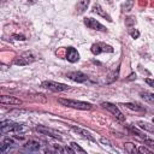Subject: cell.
I'll use <instances>...</instances> for the list:
<instances>
[{
	"label": "cell",
	"instance_id": "6da1fadb",
	"mask_svg": "<svg viewBox=\"0 0 154 154\" xmlns=\"http://www.w3.org/2000/svg\"><path fill=\"white\" fill-rule=\"evenodd\" d=\"M58 102L61 103L63 106L76 108V109L87 111V109H90L91 108V103L84 102V101H77V100H72V99H63V97H60V99H58Z\"/></svg>",
	"mask_w": 154,
	"mask_h": 154
},
{
	"label": "cell",
	"instance_id": "7a4b0ae2",
	"mask_svg": "<svg viewBox=\"0 0 154 154\" xmlns=\"http://www.w3.org/2000/svg\"><path fill=\"white\" fill-rule=\"evenodd\" d=\"M35 60H36V55H35L31 51H26V52H23L22 54H19V55L14 59L13 64H14V65H19V66H24V65L31 64V63L35 61Z\"/></svg>",
	"mask_w": 154,
	"mask_h": 154
},
{
	"label": "cell",
	"instance_id": "3957f363",
	"mask_svg": "<svg viewBox=\"0 0 154 154\" xmlns=\"http://www.w3.org/2000/svg\"><path fill=\"white\" fill-rule=\"evenodd\" d=\"M101 106L103 107V108H106L108 112H111L116 118H117V120L118 122H120V123H124L125 122V116L120 112V109L114 105V103H111V102H102L101 103Z\"/></svg>",
	"mask_w": 154,
	"mask_h": 154
},
{
	"label": "cell",
	"instance_id": "277c9868",
	"mask_svg": "<svg viewBox=\"0 0 154 154\" xmlns=\"http://www.w3.org/2000/svg\"><path fill=\"white\" fill-rule=\"evenodd\" d=\"M41 85L46 89L52 90V91H65V90L70 89V87L67 84L58 83V82H54V81H45V82H42Z\"/></svg>",
	"mask_w": 154,
	"mask_h": 154
},
{
	"label": "cell",
	"instance_id": "5b68a950",
	"mask_svg": "<svg viewBox=\"0 0 154 154\" xmlns=\"http://www.w3.org/2000/svg\"><path fill=\"white\" fill-rule=\"evenodd\" d=\"M20 130H23V125L22 124L12 123L10 120L1 122V132L2 134H6V132H18Z\"/></svg>",
	"mask_w": 154,
	"mask_h": 154
},
{
	"label": "cell",
	"instance_id": "8992f818",
	"mask_svg": "<svg viewBox=\"0 0 154 154\" xmlns=\"http://www.w3.org/2000/svg\"><path fill=\"white\" fill-rule=\"evenodd\" d=\"M91 53L97 55V54H101V53H112L113 52V47L109 46V45H106L103 42H97V43H94L90 48Z\"/></svg>",
	"mask_w": 154,
	"mask_h": 154
},
{
	"label": "cell",
	"instance_id": "52a82bcc",
	"mask_svg": "<svg viewBox=\"0 0 154 154\" xmlns=\"http://www.w3.org/2000/svg\"><path fill=\"white\" fill-rule=\"evenodd\" d=\"M83 23H84V25H87L89 29H93V30H97V31H106L107 30L100 22H97L94 18H84Z\"/></svg>",
	"mask_w": 154,
	"mask_h": 154
},
{
	"label": "cell",
	"instance_id": "ba28073f",
	"mask_svg": "<svg viewBox=\"0 0 154 154\" xmlns=\"http://www.w3.org/2000/svg\"><path fill=\"white\" fill-rule=\"evenodd\" d=\"M71 81L73 82H77V83H83L88 79V76L81 71H72V72H67L66 75Z\"/></svg>",
	"mask_w": 154,
	"mask_h": 154
},
{
	"label": "cell",
	"instance_id": "9c48e42d",
	"mask_svg": "<svg viewBox=\"0 0 154 154\" xmlns=\"http://www.w3.org/2000/svg\"><path fill=\"white\" fill-rule=\"evenodd\" d=\"M36 130H37L38 132H41L42 135H47V136H51V137H53V138H58V140H61V136H60V134H59L58 131H55V130L51 129V128H47V126H42V125H38V126L36 128Z\"/></svg>",
	"mask_w": 154,
	"mask_h": 154
},
{
	"label": "cell",
	"instance_id": "30bf717a",
	"mask_svg": "<svg viewBox=\"0 0 154 154\" xmlns=\"http://www.w3.org/2000/svg\"><path fill=\"white\" fill-rule=\"evenodd\" d=\"M71 129L76 132V134H78L79 136H82L83 138H87V140H89V141H93V142H95V138H94V136L89 132V131H87L85 129H83V128H79V126H76V125H71Z\"/></svg>",
	"mask_w": 154,
	"mask_h": 154
},
{
	"label": "cell",
	"instance_id": "8fae6325",
	"mask_svg": "<svg viewBox=\"0 0 154 154\" xmlns=\"http://www.w3.org/2000/svg\"><path fill=\"white\" fill-rule=\"evenodd\" d=\"M0 102L2 105H22V100L17 99L14 96H10V95L0 96Z\"/></svg>",
	"mask_w": 154,
	"mask_h": 154
},
{
	"label": "cell",
	"instance_id": "7c38bea8",
	"mask_svg": "<svg viewBox=\"0 0 154 154\" xmlns=\"http://www.w3.org/2000/svg\"><path fill=\"white\" fill-rule=\"evenodd\" d=\"M66 59H67L70 63H76V61H78V59H79V53L77 52L76 48L69 47V48L66 49Z\"/></svg>",
	"mask_w": 154,
	"mask_h": 154
},
{
	"label": "cell",
	"instance_id": "4fadbf2b",
	"mask_svg": "<svg viewBox=\"0 0 154 154\" xmlns=\"http://www.w3.org/2000/svg\"><path fill=\"white\" fill-rule=\"evenodd\" d=\"M93 12L94 13H96L97 16H100V17H102V18H105V19H107L108 22H112V18H111V16L99 5V4H96V5H94V7H93Z\"/></svg>",
	"mask_w": 154,
	"mask_h": 154
},
{
	"label": "cell",
	"instance_id": "5bb4252c",
	"mask_svg": "<svg viewBox=\"0 0 154 154\" xmlns=\"http://www.w3.org/2000/svg\"><path fill=\"white\" fill-rule=\"evenodd\" d=\"M90 4V0H78L77 5H76V12L77 14H82L89 6Z\"/></svg>",
	"mask_w": 154,
	"mask_h": 154
},
{
	"label": "cell",
	"instance_id": "9a60e30c",
	"mask_svg": "<svg viewBox=\"0 0 154 154\" xmlns=\"http://www.w3.org/2000/svg\"><path fill=\"white\" fill-rule=\"evenodd\" d=\"M40 143L36 142V141H28L25 144H24V149L25 150H29V152H38L40 150Z\"/></svg>",
	"mask_w": 154,
	"mask_h": 154
},
{
	"label": "cell",
	"instance_id": "2e32d148",
	"mask_svg": "<svg viewBox=\"0 0 154 154\" xmlns=\"http://www.w3.org/2000/svg\"><path fill=\"white\" fill-rule=\"evenodd\" d=\"M123 106H125L126 108H129L131 111H135V112H144L146 111V108L143 106H141L138 103H135V102H126Z\"/></svg>",
	"mask_w": 154,
	"mask_h": 154
},
{
	"label": "cell",
	"instance_id": "e0dca14e",
	"mask_svg": "<svg viewBox=\"0 0 154 154\" xmlns=\"http://www.w3.org/2000/svg\"><path fill=\"white\" fill-rule=\"evenodd\" d=\"M140 96L148 103L154 105V93H149V91H141Z\"/></svg>",
	"mask_w": 154,
	"mask_h": 154
},
{
	"label": "cell",
	"instance_id": "ac0fdd59",
	"mask_svg": "<svg viewBox=\"0 0 154 154\" xmlns=\"http://www.w3.org/2000/svg\"><path fill=\"white\" fill-rule=\"evenodd\" d=\"M138 126L142 130H146L148 132H154V124H150L147 122H138Z\"/></svg>",
	"mask_w": 154,
	"mask_h": 154
},
{
	"label": "cell",
	"instance_id": "d6986e66",
	"mask_svg": "<svg viewBox=\"0 0 154 154\" xmlns=\"http://www.w3.org/2000/svg\"><path fill=\"white\" fill-rule=\"evenodd\" d=\"M128 129H129V130H130L131 132H134V134H136V135H137L138 137H141V138H143V140H147V138H148V137H147V136H146V135H144V134H143L142 131H140V130H138L137 128H135L134 125H128Z\"/></svg>",
	"mask_w": 154,
	"mask_h": 154
},
{
	"label": "cell",
	"instance_id": "ffe728a7",
	"mask_svg": "<svg viewBox=\"0 0 154 154\" xmlns=\"http://www.w3.org/2000/svg\"><path fill=\"white\" fill-rule=\"evenodd\" d=\"M132 6H134V0H126L122 6V11L123 12H129V11L132 10Z\"/></svg>",
	"mask_w": 154,
	"mask_h": 154
},
{
	"label": "cell",
	"instance_id": "44dd1931",
	"mask_svg": "<svg viewBox=\"0 0 154 154\" xmlns=\"http://www.w3.org/2000/svg\"><path fill=\"white\" fill-rule=\"evenodd\" d=\"M124 149H125L128 153H135V152L137 150V148L135 147V144H134V143H130V142L124 143Z\"/></svg>",
	"mask_w": 154,
	"mask_h": 154
},
{
	"label": "cell",
	"instance_id": "7402d4cb",
	"mask_svg": "<svg viewBox=\"0 0 154 154\" xmlns=\"http://www.w3.org/2000/svg\"><path fill=\"white\" fill-rule=\"evenodd\" d=\"M70 146H71V148L75 150V153H76V152H78V153H85V150H84L82 147H79L76 142H71V143H70Z\"/></svg>",
	"mask_w": 154,
	"mask_h": 154
},
{
	"label": "cell",
	"instance_id": "603a6c76",
	"mask_svg": "<svg viewBox=\"0 0 154 154\" xmlns=\"http://www.w3.org/2000/svg\"><path fill=\"white\" fill-rule=\"evenodd\" d=\"M135 23H136V18L135 17H128L126 19H125V25L126 26H131V25H135Z\"/></svg>",
	"mask_w": 154,
	"mask_h": 154
},
{
	"label": "cell",
	"instance_id": "cb8c5ba5",
	"mask_svg": "<svg viewBox=\"0 0 154 154\" xmlns=\"http://www.w3.org/2000/svg\"><path fill=\"white\" fill-rule=\"evenodd\" d=\"M130 35H131L132 38H138V36H140V31L136 30V29H132V30H130Z\"/></svg>",
	"mask_w": 154,
	"mask_h": 154
},
{
	"label": "cell",
	"instance_id": "d4e9b609",
	"mask_svg": "<svg viewBox=\"0 0 154 154\" xmlns=\"http://www.w3.org/2000/svg\"><path fill=\"white\" fill-rule=\"evenodd\" d=\"M100 142H101L102 144H105V146H108V147H111V146H112V143H111L107 138H105V137H101V138H100Z\"/></svg>",
	"mask_w": 154,
	"mask_h": 154
},
{
	"label": "cell",
	"instance_id": "484cf974",
	"mask_svg": "<svg viewBox=\"0 0 154 154\" xmlns=\"http://www.w3.org/2000/svg\"><path fill=\"white\" fill-rule=\"evenodd\" d=\"M137 152H140V153H150V150H149L147 147H143V146L138 147V148H137Z\"/></svg>",
	"mask_w": 154,
	"mask_h": 154
},
{
	"label": "cell",
	"instance_id": "4316f807",
	"mask_svg": "<svg viewBox=\"0 0 154 154\" xmlns=\"http://www.w3.org/2000/svg\"><path fill=\"white\" fill-rule=\"evenodd\" d=\"M7 147H10V144H7V143L2 142V143H1V146H0V152H1V153H4V152L7 149Z\"/></svg>",
	"mask_w": 154,
	"mask_h": 154
},
{
	"label": "cell",
	"instance_id": "83f0119b",
	"mask_svg": "<svg viewBox=\"0 0 154 154\" xmlns=\"http://www.w3.org/2000/svg\"><path fill=\"white\" fill-rule=\"evenodd\" d=\"M146 83L149 85V87H153L154 88V79H150V78H147L146 79Z\"/></svg>",
	"mask_w": 154,
	"mask_h": 154
},
{
	"label": "cell",
	"instance_id": "f1b7e54d",
	"mask_svg": "<svg viewBox=\"0 0 154 154\" xmlns=\"http://www.w3.org/2000/svg\"><path fill=\"white\" fill-rule=\"evenodd\" d=\"M13 37L16 40H20V41H24L25 40V36H23V35H13Z\"/></svg>",
	"mask_w": 154,
	"mask_h": 154
},
{
	"label": "cell",
	"instance_id": "f546056e",
	"mask_svg": "<svg viewBox=\"0 0 154 154\" xmlns=\"http://www.w3.org/2000/svg\"><path fill=\"white\" fill-rule=\"evenodd\" d=\"M134 78H136V75H134V73H132V75H130V76H129V78H128V79H134Z\"/></svg>",
	"mask_w": 154,
	"mask_h": 154
},
{
	"label": "cell",
	"instance_id": "4dcf8cb0",
	"mask_svg": "<svg viewBox=\"0 0 154 154\" xmlns=\"http://www.w3.org/2000/svg\"><path fill=\"white\" fill-rule=\"evenodd\" d=\"M28 2H30V4H35L36 0H28Z\"/></svg>",
	"mask_w": 154,
	"mask_h": 154
},
{
	"label": "cell",
	"instance_id": "1f68e13d",
	"mask_svg": "<svg viewBox=\"0 0 154 154\" xmlns=\"http://www.w3.org/2000/svg\"><path fill=\"white\" fill-rule=\"evenodd\" d=\"M153 124H154V118H153Z\"/></svg>",
	"mask_w": 154,
	"mask_h": 154
}]
</instances>
